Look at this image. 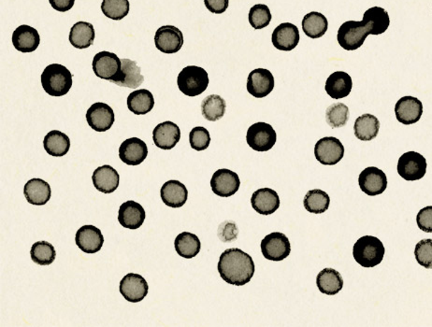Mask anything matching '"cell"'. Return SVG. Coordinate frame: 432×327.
Listing matches in <instances>:
<instances>
[{
	"label": "cell",
	"instance_id": "1",
	"mask_svg": "<svg viewBox=\"0 0 432 327\" xmlns=\"http://www.w3.org/2000/svg\"><path fill=\"white\" fill-rule=\"evenodd\" d=\"M256 267L252 257L238 248L228 249L220 256V277L228 285L243 286L250 283Z\"/></svg>",
	"mask_w": 432,
	"mask_h": 327
},
{
	"label": "cell",
	"instance_id": "2",
	"mask_svg": "<svg viewBox=\"0 0 432 327\" xmlns=\"http://www.w3.org/2000/svg\"><path fill=\"white\" fill-rule=\"evenodd\" d=\"M40 79L43 89L52 97H63L72 88L71 71L59 64H52L46 66Z\"/></svg>",
	"mask_w": 432,
	"mask_h": 327
},
{
	"label": "cell",
	"instance_id": "3",
	"mask_svg": "<svg viewBox=\"0 0 432 327\" xmlns=\"http://www.w3.org/2000/svg\"><path fill=\"white\" fill-rule=\"evenodd\" d=\"M385 249L379 239L364 236L358 239L353 247V256L363 268H375L384 259Z\"/></svg>",
	"mask_w": 432,
	"mask_h": 327
},
{
	"label": "cell",
	"instance_id": "4",
	"mask_svg": "<svg viewBox=\"0 0 432 327\" xmlns=\"http://www.w3.org/2000/svg\"><path fill=\"white\" fill-rule=\"evenodd\" d=\"M208 72L198 66H188L182 69L177 78L180 91L187 97H197L208 88Z\"/></svg>",
	"mask_w": 432,
	"mask_h": 327
},
{
	"label": "cell",
	"instance_id": "5",
	"mask_svg": "<svg viewBox=\"0 0 432 327\" xmlns=\"http://www.w3.org/2000/svg\"><path fill=\"white\" fill-rule=\"evenodd\" d=\"M370 35L369 25L363 21H347L338 30L337 40L341 47L346 51H356L364 44Z\"/></svg>",
	"mask_w": 432,
	"mask_h": 327
},
{
	"label": "cell",
	"instance_id": "6",
	"mask_svg": "<svg viewBox=\"0 0 432 327\" xmlns=\"http://www.w3.org/2000/svg\"><path fill=\"white\" fill-rule=\"evenodd\" d=\"M276 141L277 134L274 127L263 121L252 124L246 134L248 145L257 152H268L275 145Z\"/></svg>",
	"mask_w": 432,
	"mask_h": 327
},
{
	"label": "cell",
	"instance_id": "7",
	"mask_svg": "<svg viewBox=\"0 0 432 327\" xmlns=\"http://www.w3.org/2000/svg\"><path fill=\"white\" fill-rule=\"evenodd\" d=\"M427 167L424 156L416 152H407L399 159L398 173L405 181H419L426 175Z\"/></svg>",
	"mask_w": 432,
	"mask_h": 327
},
{
	"label": "cell",
	"instance_id": "8",
	"mask_svg": "<svg viewBox=\"0 0 432 327\" xmlns=\"http://www.w3.org/2000/svg\"><path fill=\"white\" fill-rule=\"evenodd\" d=\"M261 251L269 261L280 262L291 253V245L285 234L272 232L261 242Z\"/></svg>",
	"mask_w": 432,
	"mask_h": 327
},
{
	"label": "cell",
	"instance_id": "9",
	"mask_svg": "<svg viewBox=\"0 0 432 327\" xmlns=\"http://www.w3.org/2000/svg\"><path fill=\"white\" fill-rule=\"evenodd\" d=\"M315 155L319 163L334 166L344 158V147L337 138L325 137L315 144Z\"/></svg>",
	"mask_w": 432,
	"mask_h": 327
},
{
	"label": "cell",
	"instance_id": "10",
	"mask_svg": "<svg viewBox=\"0 0 432 327\" xmlns=\"http://www.w3.org/2000/svg\"><path fill=\"white\" fill-rule=\"evenodd\" d=\"M155 44L156 49L162 53H178L184 45V35L174 25H163L156 32Z\"/></svg>",
	"mask_w": 432,
	"mask_h": 327
},
{
	"label": "cell",
	"instance_id": "11",
	"mask_svg": "<svg viewBox=\"0 0 432 327\" xmlns=\"http://www.w3.org/2000/svg\"><path fill=\"white\" fill-rule=\"evenodd\" d=\"M86 121L95 131H108L115 124L114 109L106 103H94L87 109Z\"/></svg>",
	"mask_w": 432,
	"mask_h": 327
},
{
	"label": "cell",
	"instance_id": "12",
	"mask_svg": "<svg viewBox=\"0 0 432 327\" xmlns=\"http://www.w3.org/2000/svg\"><path fill=\"white\" fill-rule=\"evenodd\" d=\"M240 181L236 172L230 170H218L211 179V187L216 196L230 198L239 191Z\"/></svg>",
	"mask_w": 432,
	"mask_h": 327
},
{
	"label": "cell",
	"instance_id": "13",
	"mask_svg": "<svg viewBox=\"0 0 432 327\" xmlns=\"http://www.w3.org/2000/svg\"><path fill=\"white\" fill-rule=\"evenodd\" d=\"M358 184L362 192L368 196L381 195L387 187V175L375 167H367L359 174Z\"/></svg>",
	"mask_w": 432,
	"mask_h": 327
},
{
	"label": "cell",
	"instance_id": "14",
	"mask_svg": "<svg viewBox=\"0 0 432 327\" xmlns=\"http://www.w3.org/2000/svg\"><path fill=\"white\" fill-rule=\"evenodd\" d=\"M119 289L124 299L132 303L141 302L149 292L146 280L141 275L135 273L127 274L122 279Z\"/></svg>",
	"mask_w": 432,
	"mask_h": 327
},
{
	"label": "cell",
	"instance_id": "15",
	"mask_svg": "<svg viewBox=\"0 0 432 327\" xmlns=\"http://www.w3.org/2000/svg\"><path fill=\"white\" fill-rule=\"evenodd\" d=\"M121 59L114 53L103 51L95 54L92 68L94 73L100 79L112 81L121 71Z\"/></svg>",
	"mask_w": 432,
	"mask_h": 327
},
{
	"label": "cell",
	"instance_id": "16",
	"mask_svg": "<svg viewBox=\"0 0 432 327\" xmlns=\"http://www.w3.org/2000/svg\"><path fill=\"white\" fill-rule=\"evenodd\" d=\"M274 88V77L265 69H257L250 72L247 79V91L257 98L269 95Z\"/></svg>",
	"mask_w": 432,
	"mask_h": 327
},
{
	"label": "cell",
	"instance_id": "17",
	"mask_svg": "<svg viewBox=\"0 0 432 327\" xmlns=\"http://www.w3.org/2000/svg\"><path fill=\"white\" fill-rule=\"evenodd\" d=\"M395 114L399 123L410 126L421 119L423 104L419 98L406 95L396 103Z\"/></svg>",
	"mask_w": 432,
	"mask_h": 327
},
{
	"label": "cell",
	"instance_id": "18",
	"mask_svg": "<svg viewBox=\"0 0 432 327\" xmlns=\"http://www.w3.org/2000/svg\"><path fill=\"white\" fill-rule=\"evenodd\" d=\"M121 71L110 82L115 85L136 89L140 88L144 82V77L141 75V69L136 61L124 59H121Z\"/></svg>",
	"mask_w": 432,
	"mask_h": 327
},
{
	"label": "cell",
	"instance_id": "19",
	"mask_svg": "<svg viewBox=\"0 0 432 327\" xmlns=\"http://www.w3.org/2000/svg\"><path fill=\"white\" fill-rule=\"evenodd\" d=\"M298 28L291 23H283L272 32V42L277 50L292 51L300 42Z\"/></svg>",
	"mask_w": 432,
	"mask_h": 327
},
{
	"label": "cell",
	"instance_id": "20",
	"mask_svg": "<svg viewBox=\"0 0 432 327\" xmlns=\"http://www.w3.org/2000/svg\"><path fill=\"white\" fill-rule=\"evenodd\" d=\"M148 147L139 138H130L122 143L119 148V157L129 166H138L146 159Z\"/></svg>",
	"mask_w": 432,
	"mask_h": 327
},
{
	"label": "cell",
	"instance_id": "21",
	"mask_svg": "<svg viewBox=\"0 0 432 327\" xmlns=\"http://www.w3.org/2000/svg\"><path fill=\"white\" fill-rule=\"evenodd\" d=\"M75 242L83 253L93 254L98 253L103 248L104 237L98 227L86 225L77 231Z\"/></svg>",
	"mask_w": 432,
	"mask_h": 327
},
{
	"label": "cell",
	"instance_id": "22",
	"mask_svg": "<svg viewBox=\"0 0 432 327\" xmlns=\"http://www.w3.org/2000/svg\"><path fill=\"white\" fill-rule=\"evenodd\" d=\"M153 140L159 149L172 150L181 140V130L173 121H164L158 124L153 129Z\"/></svg>",
	"mask_w": 432,
	"mask_h": 327
},
{
	"label": "cell",
	"instance_id": "23",
	"mask_svg": "<svg viewBox=\"0 0 432 327\" xmlns=\"http://www.w3.org/2000/svg\"><path fill=\"white\" fill-rule=\"evenodd\" d=\"M145 218H146L145 210L137 202L127 201L119 208V224L127 230H138L144 225Z\"/></svg>",
	"mask_w": 432,
	"mask_h": 327
},
{
	"label": "cell",
	"instance_id": "24",
	"mask_svg": "<svg viewBox=\"0 0 432 327\" xmlns=\"http://www.w3.org/2000/svg\"><path fill=\"white\" fill-rule=\"evenodd\" d=\"M279 195L271 188H261L252 196L251 204L261 215H271L280 207Z\"/></svg>",
	"mask_w": 432,
	"mask_h": 327
},
{
	"label": "cell",
	"instance_id": "25",
	"mask_svg": "<svg viewBox=\"0 0 432 327\" xmlns=\"http://www.w3.org/2000/svg\"><path fill=\"white\" fill-rule=\"evenodd\" d=\"M40 43L39 32L28 25H22L14 30L13 44L17 51L32 53L36 51Z\"/></svg>",
	"mask_w": 432,
	"mask_h": 327
},
{
	"label": "cell",
	"instance_id": "26",
	"mask_svg": "<svg viewBox=\"0 0 432 327\" xmlns=\"http://www.w3.org/2000/svg\"><path fill=\"white\" fill-rule=\"evenodd\" d=\"M160 196L165 205L170 208H181L187 203L188 191L181 182L170 179L161 187Z\"/></svg>",
	"mask_w": 432,
	"mask_h": 327
},
{
	"label": "cell",
	"instance_id": "27",
	"mask_svg": "<svg viewBox=\"0 0 432 327\" xmlns=\"http://www.w3.org/2000/svg\"><path fill=\"white\" fill-rule=\"evenodd\" d=\"M93 184L95 189L103 194L114 193L119 186L120 176L112 166L104 165L93 173Z\"/></svg>",
	"mask_w": 432,
	"mask_h": 327
},
{
	"label": "cell",
	"instance_id": "28",
	"mask_svg": "<svg viewBox=\"0 0 432 327\" xmlns=\"http://www.w3.org/2000/svg\"><path fill=\"white\" fill-rule=\"evenodd\" d=\"M353 88V81L350 75L344 71L333 72L326 82L327 94L333 100H341L350 95Z\"/></svg>",
	"mask_w": 432,
	"mask_h": 327
},
{
	"label": "cell",
	"instance_id": "29",
	"mask_svg": "<svg viewBox=\"0 0 432 327\" xmlns=\"http://www.w3.org/2000/svg\"><path fill=\"white\" fill-rule=\"evenodd\" d=\"M24 195L28 203L43 206L51 199L50 184L42 179H29L24 187Z\"/></svg>",
	"mask_w": 432,
	"mask_h": 327
},
{
	"label": "cell",
	"instance_id": "30",
	"mask_svg": "<svg viewBox=\"0 0 432 327\" xmlns=\"http://www.w3.org/2000/svg\"><path fill=\"white\" fill-rule=\"evenodd\" d=\"M317 285L322 294L334 296L344 287L343 277L335 269L325 268L317 275Z\"/></svg>",
	"mask_w": 432,
	"mask_h": 327
},
{
	"label": "cell",
	"instance_id": "31",
	"mask_svg": "<svg viewBox=\"0 0 432 327\" xmlns=\"http://www.w3.org/2000/svg\"><path fill=\"white\" fill-rule=\"evenodd\" d=\"M95 36V28L92 24L78 22L71 28L69 39L74 48L83 50L94 44Z\"/></svg>",
	"mask_w": 432,
	"mask_h": 327
},
{
	"label": "cell",
	"instance_id": "32",
	"mask_svg": "<svg viewBox=\"0 0 432 327\" xmlns=\"http://www.w3.org/2000/svg\"><path fill=\"white\" fill-rule=\"evenodd\" d=\"M127 108L136 115L149 114L155 106V98L147 89L137 90L127 97Z\"/></svg>",
	"mask_w": 432,
	"mask_h": 327
},
{
	"label": "cell",
	"instance_id": "33",
	"mask_svg": "<svg viewBox=\"0 0 432 327\" xmlns=\"http://www.w3.org/2000/svg\"><path fill=\"white\" fill-rule=\"evenodd\" d=\"M43 147L48 155L54 157H62L71 149V140L63 132L52 130L45 136Z\"/></svg>",
	"mask_w": 432,
	"mask_h": 327
},
{
	"label": "cell",
	"instance_id": "34",
	"mask_svg": "<svg viewBox=\"0 0 432 327\" xmlns=\"http://www.w3.org/2000/svg\"><path fill=\"white\" fill-rule=\"evenodd\" d=\"M362 21L369 25L370 35L378 36L385 33L390 25V18L388 13L381 7L370 8L364 13Z\"/></svg>",
	"mask_w": 432,
	"mask_h": 327
},
{
	"label": "cell",
	"instance_id": "35",
	"mask_svg": "<svg viewBox=\"0 0 432 327\" xmlns=\"http://www.w3.org/2000/svg\"><path fill=\"white\" fill-rule=\"evenodd\" d=\"M174 247L180 256L191 259L198 256L201 251L202 243L195 234L182 232L176 237Z\"/></svg>",
	"mask_w": 432,
	"mask_h": 327
},
{
	"label": "cell",
	"instance_id": "36",
	"mask_svg": "<svg viewBox=\"0 0 432 327\" xmlns=\"http://www.w3.org/2000/svg\"><path fill=\"white\" fill-rule=\"evenodd\" d=\"M380 121L375 115L366 114L359 117L355 121L354 131L358 140L370 141L375 140L378 135Z\"/></svg>",
	"mask_w": 432,
	"mask_h": 327
},
{
	"label": "cell",
	"instance_id": "37",
	"mask_svg": "<svg viewBox=\"0 0 432 327\" xmlns=\"http://www.w3.org/2000/svg\"><path fill=\"white\" fill-rule=\"evenodd\" d=\"M301 25H303V30L306 36L315 40L326 34L329 28V22L324 14L317 13V11H312L303 17Z\"/></svg>",
	"mask_w": 432,
	"mask_h": 327
},
{
	"label": "cell",
	"instance_id": "38",
	"mask_svg": "<svg viewBox=\"0 0 432 327\" xmlns=\"http://www.w3.org/2000/svg\"><path fill=\"white\" fill-rule=\"evenodd\" d=\"M227 109V103L224 98L218 95H210L203 100L202 112L206 120L216 121L222 119Z\"/></svg>",
	"mask_w": 432,
	"mask_h": 327
},
{
	"label": "cell",
	"instance_id": "39",
	"mask_svg": "<svg viewBox=\"0 0 432 327\" xmlns=\"http://www.w3.org/2000/svg\"><path fill=\"white\" fill-rule=\"evenodd\" d=\"M304 208L309 213L315 214L324 213L329 210V196L320 189L309 191L303 201Z\"/></svg>",
	"mask_w": 432,
	"mask_h": 327
},
{
	"label": "cell",
	"instance_id": "40",
	"mask_svg": "<svg viewBox=\"0 0 432 327\" xmlns=\"http://www.w3.org/2000/svg\"><path fill=\"white\" fill-rule=\"evenodd\" d=\"M32 261L40 266H49L54 262L57 257L56 249L50 242H37L32 245L30 251Z\"/></svg>",
	"mask_w": 432,
	"mask_h": 327
},
{
	"label": "cell",
	"instance_id": "41",
	"mask_svg": "<svg viewBox=\"0 0 432 327\" xmlns=\"http://www.w3.org/2000/svg\"><path fill=\"white\" fill-rule=\"evenodd\" d=\"M129 0H103L101 11L108 18L119 21L129 13Z\"/></svg>",
	"mask_w": 432,
	"mask_h": 327
},
{
	"label": "cell",
	"instance_id": "42",
	"mask_svg": "<svg viewBox=\"0 0 432 327\" xmlns=\"http://www.w3.org/2000/svg\"><path fill=\"white\" fill-rule=\"evenodd\" d=\"M349 109L344 103L332 104L327 109L326 120L327 124L332 129H340L346 126L349 120Z\"/></svg>",
	"mask_w": 432,
	"mask_h": 327
},
{
	"label": "cell",
	"instance_id": "43",
	"mask_svg": "<svg viewBox=\"0 0 432 327\" xmlns=\"http://www.w3.org/2000/svg\"><path fill=\"white\" fill-rule=\"evenodd\" d=\"M272 19L271 10L265 4L255 5L249 11V23L255 30H262L268 27Z\"/></svg>",
	"mask_w": 432,
	"mask_h": 327
},
{
	"label": "cell",
	"instance_id": "44",
	"mask_svg": "<svg viewBox=\"0 0 432 327\" xmlns=\"http://www.w3.org/2000/svg\"><path fill=\"white\" fill-rule=\"evenodd\" d=\"M414 256L420 266L432 269V239H422L416 245Z\"/></svg>",
	"mask_w": 432,
	"mask_h": 327
},
{
	"label": "cell",
	"instance_id": "45",
	"mask_svg": "<svg viewBox=\"0 0 432 327\" xmlns=\"http://www.w3.org/2000/svg\"><path fill=\"white\" fill-rule=\"evenodd\" d=\"M189 143L191 148L202 152V150H204L210 146V133L205 127H194L189 134Z\"/></svg>",
	"mask_w": 432,
	"mask_h": 327
},
{
	"label": "cell",
	"instance_id": "46",
	"mask_svg": "<svg viewBox=\"0 0 432 327\" xmlns=\"http://www.w3.org/2000/svg\"><path fill=\"white\" fill-rule=\"evenodd\" d=\"M239 235V230L237 225L231 221H227L220 225L218 228V237L223 242H232L236 240Z\"/></svg>",
	"mask_w": 432,
	"mask_h": 327
},
{
	"label": "cell",
	"instance_id": "47",
	"mask_svg": "<svg viewBox=\"0 0 432 327\" xmlns=\"http://www.w3.org/2000/svg\"><path fill=\"white\" fill-rule=\"evenodd\" d=\"M416 222L420 230L426 233H432V206L419 210L416 216Z\"/></svg>",
	"mask_w": 432,
	"mask_h": 327
},
{
	"label": "cell",
	"instance_id": "48",
	"mask_svg": "<svg viewBox=\"0 0 432 327\" xmlns=\"http://www.w3.org/2000/svg\"><path fill=\"white\" fill-rule=\"evenodd\" d=\"M204 4L211 13L221 14L228 10L230 0H204Z\"/></svg>",
	"mask_w": 432,
	"mask_h": 327
},
{
	"label": "cell",
	"instance_id": "49",
	"mask_svg": "<svg viewBox=\"0 0 432 327\" xmlns=\"http://www.w3.org/2000/svg\"><path fill=\"white\" fill-rule=\"evenodd\" d=\"M54 10L66 13L74 8L75 0H49Z\"/></svg>",
	"mask_w": 432,
	"mask_h": 327
}]
</instances>
